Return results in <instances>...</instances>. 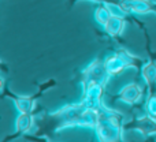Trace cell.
Instances as JSON below:
<instances>
[{
	"mask_svg": "<svg viewBox=\"0 0 156 142\" xmlns=\"http://www.w3.org/2000/svg\"><path fill=\"white\" fill-rule=\"evenodd\" d=\"M99 120V109L90 108L80 100L78 102H70L59 109L49 112L44 108L36 118V133L38 137L51 138L58 131L70 127H88L94 129Z\"/></svg>",
	"mask_w": 156,
	"mask_h": 142,
	"instance_id": "1",
	"label": "cell"
},
{
	"mask_svg": "<svg viewBox=\"0 0 156 142\" xmlns=\"http://www.w3.org/2000/svg\"><path fill=\"white\" fill-rule=\"evenodd\" d=\"M111 75L105 70L104 59L96 57L90 62L78 75L77 82L82 88L81 101L85 102L88 107L99 109L104 104L105 86L110 81Z\"/></svg>",
	"mask_w": 156,
	"mask_h": 142,
	"instance_id": "2",
	"label": "cell"
},
{
	"mask_svg": "<svg viewBox=\"0 0 156 142\" xmlns=\"http://www.w3.org/2000/svg\"><path fill=\"white\" fill-rule=\"evenodd\" d=\"M97 142H125V118L121 112L103 104L99 108V120L94 126Z\"/></svg>",
	"mask_w": 156,
	"mask_h": 142,
	"instance_id": "3",
	"label": "cell"
},
{
	"mask_svg": "<svg viewBox=\"0 0 156 142\" xmlns=\"http://www.w3.org/2000/svg\"><path fill=\"white\" fill-rule=\"evenodd\" d=\"M58 85V81L55 78H48L47 81L38 83L37 90L33 94H29V96H21V94H16L14 92H11L10 89L7 88V83H5L4 79H2V99H10L11 101L14 102L18 113H30L34 112L36 109V101L38 99L44 96L48 90H51L52 88Z\"/></svg>",
	"mask_w": 156,
	"mask_h": 142,
	"instance_id": "4",
	"label": "cell"
},
{
	"mask_svg": "<svg viewBox=\"0 0 156 142\" xmlns=\"http://www.w3.org/2000/svg\"><path fill=\"white\" fill-rule=\"evenodd\" d=\"M145 62V59L130 54L126 48H122V47L114 49V54L111 56L104 57L105 70L108 71L111 77H116L127 68H136L138 71V75H140Z\"/></svg>",
	"mask_w": 156,
	"mask_h": 142,
	"instance_id": "5",
	"label": "cell"
},
{
	"mask_svg": "<svg viewBox=\"0 0 156 142\" xmlns=\"http://www.w3.org/2000/svg\"><path fill=\"white\" fill-rule=\"evenodd\" d=\"M136 25H137L144 33V37H145V48H147V52H148V56H149L148 60L145 62V64L143 66V70H141V74H140L147 85L148 96H149V94L156 93V52L152 51L151 36H149L147 27L144 26V23L136 19Z\"/></svg>",
	"mask_w": 156,
	"mask_h": 142,
	"instance_id": "6",
	"label": "cell"
},
{
	"mask_svg": "<svg viewBox=\"0 0 156 142\" xmlns=\"http://www.w3.org/2000/svg\"><path fill=\"white\" fill-rule=\"evenodd\" d=\"M126 130L138 131L145 138L156 137V118L148 113L144 116H134L132 120L125 122V131Z\"/></svg>",
	"mask_w": 156,
	"mask_h": 142,
	"instance_id": "7",
	"label": "cell"
},
{
	"mask_svg": "<svg viewBox=\"0 0 156 142\" xmlns=\"http://www.w3.org/2000/svg\"><path fill=\"white\" fill-rule=\"evenodd\" d=\"M143 96H144L143 86L136 82H132V83L125 85L123 88L116 94H114L111 99H112V101L119 100V101L125 102V104H127V105H137L138 102L143 100Z\"/></svg>",
	"mask_w": 156,
	"mask_h": 142,
	"instance_id": "8",
	"label": "cell"
},
{
	"mask_svg": "<svg viewBox=\"0 0 156 142\" xmlns=\"http://www.w3.org/2000/svg\"><path fill=\"white\" fill-rule=\"evenodd\" d=\"M34 124H36L34 112L18 113V116H16V119H15V130H14V133L7 135L2 142H11V141L18 140L19 137H25L29 131H32Z\"/></svg>",
	"mask_w": 156,
	"mask_h": 142,
	"instance_id": "9",
	"label": "cell"
},
{
	"mask_svg": "<svg viewBox=\"0 0 156 142\" xmlns=\"http://www.w3.org/2000/svg\"><path fill=\"white\" fill-rule=\"evenodd\" d=\"M123 8L130 15H143V14H156V2L152 0H122Z\"/></svg>",
	"mask_w": 156,
	"mask_h": 142,
	"instance_id": "10",
	"label": "cell"
},
{
	"mask_svg": "<svg viewBox=\"0 0 156 142\" xmlns=\"http://www.w3.org/2000/svg\"><path fill=\"white\" fill-rule=\"evenodd\" d=\"M127 18H122V16H116V15H111L108 22L105 23V26L103 27L104 32L110 36L111 38H119L121 34L123 33V29L126 26Z\"/></svg>",
	"mask_w": 156,
	"mask_h": 142,
	"instance_id": "11",
	"label": "cell"
},
{
	"mask_svg": "<svg viewBox=\"0 0 156 142\" xmlns=\"http://www.w3.org/2000/svg\"><path fill=\"white\" fill-rule=\"evenodd\" d=\"M110 16H111V12L108 11V8L104 5V3H100V4L97 5V7L94 8V11H93L94 21H96V23L100 25L101 27L105 26V23H107L108 19H110Z\"/></svg>",
	"mask_w": 156,
	"mask_h": 142,
	"instance_id": "12",
	"label": "cell"
},
{
	"mask_svg": "<svg viewBox=\"0 0 156 142\" xmlns=\"http://www.w3.org/2000/svg\"><path fill=\"white\" fill-rule=\"evenodd\" d=\"M144 108H145V112L148 115L156 118V93L155 94H149L147 97V101L144 104Z\"/></svg>",
	"mask_w": 156,
	"mask_h": 142,
	"instance_id": "13",
	"label": "cell"
},
{
	"mask_svg": "<svg viewBox=\"0 0 156 142\" xmlns=\"http://www.w3.org/2000/svg\"><path fill=\"white\" fill-rule=\"evenodd\" d=\"M23 138L29 142H49L48 137H38L36 134H26Z\"/></svg>",
	"mask_w": 156,
	"mask_h": 142,
	"instance_id": "14",
	"label": "cell"
},
{
	"mask_svg": "<svg viewBox=\"0 0 156 142\" xmlns=\"http://www.w3.org/2000/svg\"><path fill=\"white\" fill-rule=\"evenodd\" d=\"M143 142H156V137H149V138H145Z\"/></svg>",
	"mask_w": 156,
	"mask_h": 142,
	"instance_id": "15",
	"label": "cell"
}]
</instances>
